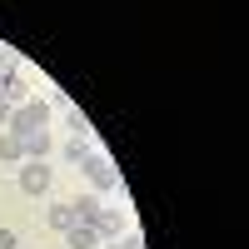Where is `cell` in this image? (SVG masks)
<instances>
[{
    "label": "cell",
    "mask_w": 249,
    "mask_h": 249,
    "mask_svg": "<svg viewBox=\"0 0 249 249\" xmlns=\"http://www.w3.org/2000/svg\"><path fill=\"white\" fill-rule=\"evenodd\" d=\"M50 124V100H25V105H15L10 110V135H35V130H45Z\"/></svg>",
    "instance_id": "cell-1"
},
{
    "label": "cell",
    "mask_w": 249,
    "mask_h": 249,
    "mask_svg": "<svg viewBox=\"0 0 249 249\" xmlns=\"http://www.w3.org/2000/svg\"><path fill=\"white\" fill-rule=\"evenodd\" d=\"M80 170H85L90 175V184H95V195H105V190H115V184H120V170H115V164H110V155H90L85 164H80Z\"/></svg>",
    "instance_id": "cell-2"
},
{
    "label": "cell",
    "mask_w": 249,
    "mask_h": 249,
    "mask_svg": "<svg viewBox=\"0 0 249 249\" xmlns=\"http://www.w3.org/2000/svg\"><path fill=\"white\" fill-rule=\"evenodd\" d=\"M15 179H20V195H30V199H35V195H45V190H50V164H45V160H25Z\"/></svg>",
    "instance_id": "cell-3"
},
{
    "label": "cell",
    "mask_w": 249,
    "mask_h": 249,
    "mask_svg": "<svg viewBox=\"0 0 249 249\" xmlns=\"http://www.w3.org/2000/svg\"><path fill=\"white\" fill-rule=\"evenodd\" d=\"M70 210H75V224H90L95 230V219H100L105 204H100V195H80V199H70Z\"/></svg>",
    "instance_id": "cell-4"
},
{
    "label": "cell",
    "mask_w": 249,
    "mask_h": 249,
    "mask_svg": "<svg viewBox=\"0 0 249 249\" xmlns=\"http://www.w3.org/2000/svg\"><path fill=\"white\" fill-rule=\"evenodd\" d=\"M120 230H124V210H100V219H95L100 244H105V239H120Z\"/></svg>",
    "instance_id": "cell-5"
},
{
    "label": "cell",
    "mask_w": 249,
    "mask_h": 249,
    "mask_svg": "<svg viewBox=\"0 0 249 249\" xmlns=\"http://www.w3.org/2000/svg\"><path fill=\"white\" fill-rule=\"evenodd\" d=\"M65 244H70V249H100V234L90 230V224H70V230H65Z\"/></svg>",
    "instance_id": "cell-6"
},
{
    "label": "cell",
    "mask_w": 249,
    "mask_h": 249,
    "mask_svg": "<svg viewBox=\"0 0 249 249\" xmlns=\"http://www.w3.org/2000/svg\"><path fill=\"white\" fill-rule=\"evenodd\" d=\"M0 160H5V164H25V144H20V135L0 130Z\"/></svg>",
    "instance_id": "cell-7"
},
{
    "label": "cell",
    "mask_w": 249,
    "mask_h": 249,
    "mask_svg": "<svg viewBox=\"0 0 249 249\" xmlns=\"http://www.w3.org/2000/svg\"><path fill=\"white\" fill-rule=\"evenodd\" d=\"M20 144H25V160H45V155L55 150V140H50L45 130H35V135H25Z\"/></svg>",
    "instance_id": "cell-8"
},
{
    "label": "cell",
    "mask_w": 249,
    "mask_h": 249,
    "mask_svg": "<svg viewBox=\"0 0 249 249\" xmlns=\"http://www.w3.org/2000/svg\"><path fill=\"white\" fill-rule=\"evenodd\" d=\"M90 155H95V144H90L85 135H70V144H65V160L75 164V170H80V164H85Z\"/></svg>",
    "instance_id": "cell-9"
},
{
    "label": "cell",
    "mask_w": 249,
    "mask_h": 249,
    "mask_svg": "<svg viewBox=\"0 0 249 249\" xmlns=\"http://www.w3.org/2000/svg\"><path fill=\"white\" fill-rule=\"evenodd\" d=\"M45 219H50V230H60V234H65L70 224H75V210H70V204H50V210H45Z\"/></svg>",
    "instance_id": "cell-10"
},
{
    "label": "cell",
    "mask_w": 249,
    "mask_h": 249,
    "mask_svg": "<svg viewBox=\"0 0 249 249\" xmlns=\"http://www.w3.org/2000/svg\"><path fill=\"white\" fill-rule=\"evenodd\" d=\"M105 249H144L140 234H120V239H105Z\"/></svg>",
    "instance_id": "cell-11"
},
{
    "label": "cell",
    "mask_w": 249,
    "mask_h": 249,
    "mask_svg": "<svg viewBox=\"0 0 249 249\" xmlns=\"http://www.w3.org/2000/svg\"><path fill=\"white\" fill-rule=\"evenodd\" d=\"M65 120H70V130H75V135H85V140H90V120L80 115V110H65Z\"/></svg>",
    "instance_id": "cell-12"
},
{
    "label": "cell",
    "mask_w": 249,
    "mask_h": 249,
    "mask_svg": "<svg viewBox=\"0 0 249 249\" xmlns=\"http://www.w3.org/2000/svg\"><path fill=\"white\" fill-rule=\"evenodd\" d=\"M20 239H15V230H5V224H0V249H15Z\"/></svg>",
    "instance_id": "cell-13"
},
{
    "label": "cell",
    "mask_w": 249,
    "mask_h": 249,
    "mask_svg": "<svg viewBox=\"0 0 249 249\" xmlns=\"http://www.w3.org/2000/svg\"><path fill=\"white\" fill-rule=\"evenodd\" d=\"M10 110H15L10 100H0V130H10Z\"/></svg>",
    "instance_id": "cell-14"
},
{
    "label": "cell",
    "mask_w": 249,
    "mask_h": 249,
    "mask_svg": "<svg viewBox=\"0 0 249 249\" xmlns=\"http://www.w3.org/2000/svg\"><path fill=\"white\" fill-rule=\"evenodd\" d=\"M5 75H10V70H5ZM5 75H0V80H5Z\"/></svg>",
    "instance_id": "cell-15"
}]
</instances>
